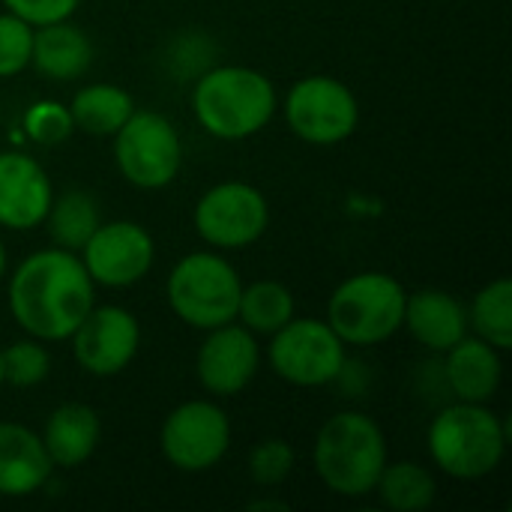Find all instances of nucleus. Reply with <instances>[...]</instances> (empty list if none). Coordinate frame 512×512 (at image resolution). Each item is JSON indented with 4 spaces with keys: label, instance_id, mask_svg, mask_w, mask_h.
I'll return each instance as SVG.
<instances>
[{
    "label": "nucleus",
    "instance_id": "obj_9",
    "mask_svg": "<svg viewBox=\"0 0 512 512\" xmlns=\"http://www.w3.org/2000/svg\"><path fill=\"white\" fill-rule=\"evenodd\" d=\"M285 123L288 129L315 147H333L348 141L360 123V102L351 87L333 75H306L300 78L285 102Z\"/></svg>",
    "mask_w": 512,
    "mask_h": 512
},
{
    "label": "nucleus",
    "instance_id": "obj_30",
    "mask_svg": "<svg viewBox=\"0 0 512 512\" xmlns=\"http://www.w3.org/2000/svg\"><path fill=\"white\" fill-rule=\"evenodd\" d=\"M0 3H3L6 12L24 18L33 27L54 24V21H66L81 6V0H0Z\"/></svg>",
    "mask_w": 512,
    "mask_h": 512
},
{
    "label": "nucleus",
    "instance_id": "obj_3",
    "mask_svg": "<svg viewBox=\"0 0 512 512\" xmlns=\"http://www.w3.org/2000/svg\"><path fill=\"white\" fill-rule=\"evenodd\" d=\"M390 462L381 426L360 411L333 414L315 435L312 468L339 498H366Z\"/></svg>",
    "mask_w": 512,
    "mask_h": 512
},
{
    "label": "nucleus",
    "instance_id": "obj_20",
    "mask_svg": "<svg viewBox=\"0 0 512 512\" xmlns=\"http://www.w3.org/2000/svg\"><path fill=\"white\" fill-rule=\"evenodd\" d=\"M93 63V42L90 36L75 27L69 18L33 27V54L30 66L51 81H75Z\"/></svg>",
    "mask_w": 512,
    "mask_h": 512
},
{
    "label": "nucleus",
    "instance_id": "obj_19",
    "mask_svg": "<svg viewBox=\"0 0 512 512\" xmlns=\"http://www.w3.org/2000/svg\"><path fill=\"white\" fill-rule=\"evenodd\" d=\"M42 444L54 468H81L102 441V420L84 402H66L54 408L42 429Z\"/></svg>",
    "mask_w": 512,
    "mask_h": 512
},
{
    "label": "nucleus",
    "instance_id": "obj_1",
    "mask_svg": "<svg viewBox=\"0 0 512 512\" xmlns=\"http://www.w3.org/2000/svg\"><path fill=\"white\" fill-rule=\"evenodd\" d=\"M96 303V285L78 252L39 249L9 276V315L39 342H69Z\"/></svg>",
    "mask_w": 512,
    "mask_h": 512
},
{
    "label": "nucleus",
    "instance_id": "obj_29",
    "mask_svg": "<svg viewBox=\"0 0 512 512\" xmlns=\"http://www.w3.org/2000/svg\"><path fill=\"white\" fill-rule=\"evenodd\" d=\"M33 24L12 12H0V78H15L30 66Z\"/></svg>",
    "mask_w": 512,
    "mask_h": 512
},
{
    "label": "nucleus",
    "instance_id": "obj_13",
    "mask_svg": "<svg viewBox=\"0 0 512 512\" xmlns=\"http://www.w3.org/2000/svg\"><path fill=\"white\" fill-rule=\"evenodd\" d=\"M75 363L93 378H114L141 348V324L123 306H96L69 336Z\"/></svg>",
    "mask_w": 512,
    "mask_h": 512
},
{
    "label": "nucleus",
    "instance_id": "obj_5",
    "mask_svg": "<svg viewBox=\"0 0 512 512\" xmlns=\"http://www.w3.org/2000/svg\"><path fill=\"white\" fill-rule=\"evenodd\" d=\"M408 291L390 273L366 270L336 285L327 303V324L345 345H384L402 330Z\"/></svg>",
    "mask_w": 512,
    "mask_h": 512
},
{
    "label": "nucleus",
    "instance_id": "obj_18",
    "mask_svg": "<svg viewBox=\"0 0 512 512\" xmlns=\"http://www.w3.org/2000/svg\"><path fill=\"white\" fill-rule=\"evenodd\" d=\"M444 354V378L456 402L489 405L504 378L501 351L483 342L480 336H465Z\"/></svg>",
    "mask_w": 512,
    "mask_h": 512
},
{
    "label": "nucleus",
    "instance_id": "obj_22",
    "mask_svg": "<svg viewBox=\"0 0 512 512\" xmlns=\"http://www.w3.org/2000/svg\"><path fill=\"white\" fill-rule=\"evenodd\" d=\"M102 222V213H99V204L90 192H81V189H69L63 195H54L51 207H48V216H45V228L54 240L57 249H66V252H81L84 243L93 237V231L99 228Z\"/></svg>",
    "mask_w": 512,
    "mask_h": 512
},
{
    "label": "nucleus",
    "instance_id": "obj_26",
    "mask_svg": "<svg viewBox=\"0 0 512 512\" xmlns=\"http://www.w3.org/2000/svg\"><path fill=\"white\" fill-rule=\"evenodd\" d=\"M0 357H3V381L18 390L39 387L51 375V354L45 342L33 336L18 339L9 348H0Z\"/></svg>",
    "mask_w": 512,
    "mask_h": 512
},
{
    "label": "nucleus",
    "instance_id": "obj_31",
    "mask_svg": "<svg viewBox=\"0 0 512 512\" xmlns=\"http://www.w3.org/2000/svg\"><path fill=\"white\" fill-rule=\"evenodd\" d=\"M249 510H285V504L282 501H255V504H249Z\"/></svg>",
    "mask_w": 512,
    "mask_h": 512
},
{
    "label": "nucleus",
    "instance_id": "obj_28",
    "mask_svg": "<svg viewBox=\"0 0 512 512\" xmlns=\"http://www.w3.org/2000/svg\"><path fill=\"white\" fill-rule=\"evenodd\" d=\"M294 462H297V453H294V447L288 441L264 438L249 453V477L261 489H276L291 477Z\"/></svg>",
    "mask_w": 512,
    "mask_h": 512
},
{
    "label": "nucleus",
    "instance_id": "obj_12",
    "mask_svg": "<svg viewBox=\"0 0 512 512\" xmlns=\"http://www.w3.org/2000/svg\"><path fill=\"white\" fill-rule=\"evenodd\" d=\"M84 270L90 273L93 285L102 288H129L147 279L156 264V243L153 234L129 219L99 222L93 237L78 252Z\"/></svg>",
    "mask_w": 512,
    "mask_h": 512
},
{
    "label": "nucleus",
    "instance_id": "obj_27",
    "mask_svg": "<svg viewBox=\"0 0 512 512\" xmlns=\"http://www.w3.org/2000/svg\"><path fill=\"white\" fill-rule=\"evenodd\" d=\"M21 129H24L27 141L42 144V147H54V144L66 141L75 132V123H72L69 105L54 102V99H42V102H33L24 111Z\"/></svg>",
    "mask_w": 512,
    "mask_h": 512
},
{
    "label": "nucleus",
    "instance_id": "obj_21",
    "mask_svg": "<svg viewBox=\"0 0 512 512\" xmlns=\"http://www.w3.org/2000/svg\"><path fill=\"white\" fill-rule=\"evenodd\" d=\"M132 111H135L132 93L123 90L120 84H105V81L84 84L69 102V114H72L75 129L96 135V138L114 135L129 120Z\"/></svg>",
    "mask_w": 512,
    "mask_h": 512
},
{
    "label": "nucleus",
    "instance_id": "obj_24",
    "mask_svg": "<svg viewBox=\"0 0 512 512\" xmlns=\"http://www.w3.org/2000/svg\"><path fill=\"white\" fill-rule=\"evenodd\" d=\"M375 495L381 504L393 512H423L429 510L438 498V483L435 474L417 462H387L378 483Z\"/></svg>",
    "mask_w": 512,
    "mask_h": 512
},
{
    "label": "nucleus",
    "instance_id": "obj_15",
    "mask_svg": "<svg viewBox=\"0 0 512 512\" xmlns=\"http://www.w3.org/2000/svg\"><path fill=\"white\" fill-rule=\"evenodd\" d=\"M54 186L45 168L18 150L0 153V228L33 231L45 222Z\"/></svg>",
    "mask_w": 512,
    "mask_h": 512
},
{
    "label": "nucleus",
    "instance_id": "obj_7",
    "mask_svg": "<svg viewBox=\"0 0 512 512\" xmlns=\"http://www.w3.org/2000/svg\"><path fill=\"white\" fill-rule=\"evenodd\" d=\"M111 138L114 165L129 186L156 192L177 180L183 165V141L165 114L135 108Z\"/></svg>",
    "mask_w": 512,
    "mask_h": 512
},
{
    "label": "nucleus",
    "instance_id": "obj_23",
    "mask_svg": "<svg viewBox=\"0 0 512 512\" xmlns=\"http://www.w3.org/2000/svg\"><path fill=\"white\" fill-rule=\"evenodd\" d=\"M297 315V303L291 288L273 279H258L243 285L237 303V324L252 330L255 336H273Z\"/></svg>",
    "mask_w": 512,
    "mask_h": 512
},
{
    "label": "nucleus",
    "instance_id": "obj_6",
    "mask_svg": "<svg viewBox=\"0 0 512 512\" xmlns=\"http://www.w3.org/2000/svg\"><path fill=\"white\" fill-rule=\"evenodd\" d=\"M240 273L219 252H189L165 279V300L171 312L192 330H213L237 321Z\"/></svg>",
    "mask_w": 512,
    "mask_h": 512
},
{
    "label": "nucleus",
    "instance_id": "obj_10",
    "mask_svg": "<svg viewBox=\"0 0 512 512\" xmlns=\"http://www.w3.org/2000/svg\"><path fill=\"white\" fill-rule=\"evenodd\" d=\"M159 450L183 474L213 471L231 450V420L216 402L189 399L162 420Z\"/></svg>",
    "mask_w": 512,
    "mask_h": 512
},
{
    "label": "nucleus",
    "instance_id": "obj_32",
    "mask_svg": "<svg viewBox=\"0 0 512 512\" xmlns=\"http://www.w3.org/2000/svg\"><path fill=\"white\" fill-rule=\"evenodd\" d=\"M6 267H9V261H6V246H3V240H0V282L6 279Z\"/></svg>",
    "mask_w": 512,
    "mask_h": 512
},
{
    "label": "nucleus",
    "instance_id": "obj_8",
    "mask_svg": "<svg viewBox=\"0 0 512 512\" xmlns=\"http://www.w3.org/2000/svg\"><path fill=\"white\" fill-rule=\"evenodd\" d=\"M345 342L327 321L318 318H291L282 330L270 336L267 360L270 369L291 387L315 390L342 378L348 354Z\"/></svg>",
    "mask_w": 512,
    "mask_h": 512
},
{
    "label": "nucleus",
    "instance_id": "obj_2",
    "mask_svg": "<svg viewBox=\"0 0 512 512\" xmlns=\"http://www.w3.org/2000/svg\"><path fill=\"white\" fill-rule=\"evenodd\" d=\"M276 108L279 96L273 81L252 66H216L192 87V114L201 129L219 141H243L258 135L270 126Z\"/></svg>",
    "mask_w": 512,
    "mask_h": 512
},
{
    "label": "nucleus",
    "instance_id": "obj_4",
    "mask_svg": "<svg viewBox=\"0 0 512 512\" xmlns=\"http://www.w3.org/2000/svg\"><path fill=\"white\" fill-rule=\"evenodd\" d=\"M510 426L489 408L474 402H456L444 408L426 435V447L441 474L453 480H483L498 471L507 456Z\"/></svg>",
    "mask_w": 512,
    "mask_h": 512
},
{
    "label": "nucleus",
    "instance_id": "obj_17",
    "mask_svg": "<svg viewBox=\"0 0 512 512\" xmlns=\"http://www.w3.org/2000/svg\"><path fill=\"white\" fill-rule=\"evenodd\" d=\"M51 474L42 438L21 423H0V498H30Z\"/></svg>",
    "mask_w": 512,
    "mask_h": 512
},
{
    "label": "nucleus",
    "instance_id": "obj_14",
    "mask_svg": "<svg viewBox=\"0 0 512 512\" xmlns=\"http://www.w3.org/2000/svg\"><path fill=\"white\" fill-rule=\"evenodd\" d=\"M258 369H261V348L252 330H246L237 321L207 330V339L201 342L195 357V375L210 396L216 399L240 396L255 381Z\"/></svg>",
    "mask_w": 512,
    "mask_h": 512
},
{
    "label": "nucleus",
    "instance_id": "obj_25",
    "mask_svg": "<svg viewBox=\"0 0 512 512\" xmlns=\"http://www.w3.org/2000/svg\"><path fill=\"white\" fill-rule=\"evenodd\" d=\"M468 330L498 348L501 354L512 348V279L498 276L480 288L468 309Z\"/></svg>",
    "mask_w": 512,
    "mask_h": 512
},
{
    "label": "nucleus",
    "instance_id": "obj_16",
    "mask_svg": "<svg viewBox=\"0 0 512 512\" xmlns=\"http://www.w3.org/2000/svg\"><path fill=\"white\" fill-rule=\"evenodd\" d=\"M402 327L411 333V339H417V345L444 354L468 336V309L450 291L423 288L417 294H408Z\"/></svg>",
    "mask_w": 512,
    "mask_h": 512
},
{
    "label": "nucleus",
    "instance_id": "obj_11",
    "mask_svg": "<svg viewBox=\"0 0 512 512\" xmlns=\"http://www.w3.org/2000/svg\"><path fill=\"white\" fill-rule=\"evenodd\" d=\"M198 237L213 249H246L270 228V204L261 189L243 180L210 186L192 213Z\"/></svg>",
    "mask_w": 512,
    "mask_h": 512
},
{
    "label": "nucleus",
    "instance_id": "obj_33",
    "mask_svg": "<svg viewBox=\"0 0 512 512\" xmlns=\"http://www.w3.org/2000/svg\"><path fill=\"white\" fill-rule=\"evenodd\" d=\"M3 384H6V381H3V357H0V390H3Z\"/></svg>",
    "mask_w": 512,
    "mask_h": 512
}]
</instances>
